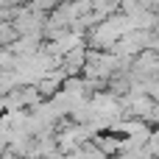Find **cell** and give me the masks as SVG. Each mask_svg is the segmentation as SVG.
Segmentation results:
<instances>
[{
	"label": "cell",
	"mask_w": 159,
	"mask_h": 159,
	"mask_svg": "<svg viewBox=\"0 0 159 159\" xmlns=\"http://www.w3.org/2000/svg\"><path fill=\"white\" fill-rule=\"evenodd\" d=\"M151 50H157V53H159V36H154V39H151Z\"/></svg>",
	"instance_id": "cell-3"
},
{
	"label": "cell",
	"mask_w": 159,
	"mask_h": 159,
	"mask_svg": "<svg viewBox=\"0 0 159 159\" xmlns=\"http://www.w3.org/2000/svg\"><path fill=\"white\" fill-rule=\"evenodd\" d=\"M81 159H112V157H109V154H103V151L89 140V143H84V145H81Z\"/></svg>",
	"instance_id": "cell-2"
},
{
	"label": "cell",
	"mask_w": 159,
	"mask_h": 159,
	"mask_svg": "<svg viewBox=\"0 0 159 159\" xmlns=\"http://www.w3.org/2000/svg\"><path fill=\"white\" fill-rule=\"evenodd\" d=\"M92 143H95L103 154H109V157H117V154L123 151V134H115V131H98V134L92 137Z\"/></svg>",
	"instance_id": "cell-1"
}]
</instances>
